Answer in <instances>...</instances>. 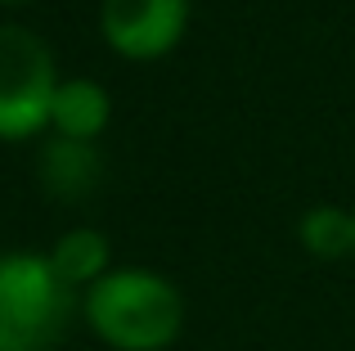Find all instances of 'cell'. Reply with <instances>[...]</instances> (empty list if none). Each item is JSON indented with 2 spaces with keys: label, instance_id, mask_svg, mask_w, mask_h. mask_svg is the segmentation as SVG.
Instances as JSON below:
<instances>
[{
  "label": "cell",
  "instance_id": "1",
  "mask_svg": "<svg viewBox=\"0 0 355 351\" xmlns=\"http://www.w3.org/2000/svg\"><path fill=\"white\" fill-rule=\"evenodd\" d=\"M81 316L113 351H166L184 329V298L166 275L117 266L86 289Z\"/></svg>",
  "mask_w": 355,
  "mask_h": 351
},
{
  "label": "cell",
  "instance_id": "2",
  "mask_svg": "<svg viewBox=\"0 0 355 351\" xmlns=\"http://www.w3.org/2000/svg\"><path fill=\"white\" fill-rule=\"evenodd\" d=\"M50 252H0V351H50L72 320Z\"/></svg>",
  "mask_w": 355,
  "mask_h": 351
},
{
  "label": "cell",
  "instance_id": "3",
  "mask_svg": "<svg viewBox=\"0 0 355 351\" xmlns=\"http://www.w3.org/2000/svg\"><path fill=\"white\" fill-rule=\"evenodd\" d=\"M59 81L50 45L32 27L0 23V140H32L45 131Z\"/></svg>",
  "mask_w": 355,
  "mask_h": 351
},
{
  "label": "cell",
  "instance_id": "4",
  "mask_svg": "<svg viewBox=\"0 0 355 351\" xmlns=\"http://www.w3.org/2000/svg\"><path fill=\"white\" fill-rule=\"evenodd\" d=\"M189 27V0H104L99 32L121 59H162L180 45Z\"/></svg>",
  "mask_w": 355,
  "mask_h": 351
},
{
  "label": "cell",
  "instance_id": "5",
  "mask_svg": "<svg viewBox=\"0 0 355 351\" xmlns=\"http://www.w3.org/2000/svg\"><path fill=\"white\" fill-rule=\"evenodd\" d=\"M108 117H113V99L99 81L90 77H68L54 90V108H50V126L59 131V140H77V144H95L104 135Z\"/></svg>",
  "mask_w": 355,
  "mask_h": 351
},
{
  "label": "cell",
  "instance_id": "6",
  "mask_svg": "<svg viewBox=\"0 0 355 351\" xmlns=\"http://www.w3.org/2000/svg\"><path fill=\"white\" fill-rule=\"evenodd\" d=\"M50 262H54V271H59V280L68 284V289H90V284H99L113 271V266H108L113 262V243H108V234H99V230L77 225V230H63V234L54 239Z\"/></svg>",
  "mask_w": 355,
  "mask_h": 351
},
{
  "label": "cell",
  "instance_id": "7",
  "mask_svg": "<svg viewBox=\"0 0 355 351\" xmlns=\"http://www.w3.org/2000/svg\"><path fill=\"white\" fill-rule=\"evenodd\" d=\"M297 239H302V248L311 257H324V262L355 257V212L320 203L297 221Z\"/></svg>",
  "mask_w": 355,
  "mask_h": 351
},
{
  "label": "cell",
  "instance_id": "8",
  "mask_svg": "<svg viewBox=\"0 0 355 351\" xmlns=\"http://www.w3.org/2000/svg\"><path fill=\"white\" fill-rule=\"evenodd\" d=\"M99 162H95V149L90 144H77V140H54L45 149V180H50L54 194L72 198V194H86L90 180H95Z\"/></svg>",
  "mask_w": 355,
  "mask_h": 351
},
{
  "label": "cell",
  "instance_id": "9",
  "mask_svg": "<svg viewBox=\"0 0 355 351\" xmlns=\"http://www.w3.org/2000/svg\"><path fill=\"white\" fill-rule=\"evenodd\" d=\"M5 5H23V0H5Z\"/></svg>",
  "mask_w": 355,
  "mask_h": 351
},
{
  "label": "cell",
  "instance_id": "10",
  "mask_svg": "<svg viewBox=\"0 0 355 351\" xmlns=\"http://www.w3.org/2000/svg\"><path fill=\"white\" fill-rule=\"evenodd\" d=\"M351 212H355V207H351Z\"/></svg>",
  "mask_w": 355,
  "mask_h": 351
}]
</instances>
